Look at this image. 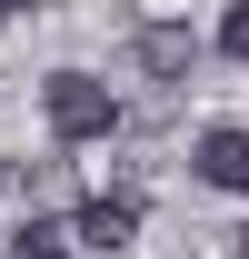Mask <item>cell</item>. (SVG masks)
I'll return each instance as SVG.
<instances>
[{
    "label": "cell",
    "mask_w": 249,
    "mask_h": 259,
    "mask_svg": "<svg viewBox=\"0 0 249 259\" xmlns=\"http://www.w3.org/2000/svg\"><path fill=\"white\" fill-rule=\"evenodd\" d=\"M40 120H50L60 150H90V140L120 130V100H110V80H90V70H50V80H40Z\"/></svg>",
    "instance_id": "1"
},
{
    "label": "cell",
    "mask_w": 249,
    "mask_h": 259,
    "mask_svg": "<svg viewBox=\"0 0 249 259\" xmlns=\"http://www.w3.org/2000/svg\"><path fill=\"white\" fill-rule=\"evenodd\" d=\"M140 220H150V199H140V190H90V199H80V220H70V249L120 259L130 239H140Z\"/></svg>",
    "instance_id": "2"
},
{
    "label": "cell",
    "mask_w": 249,
    "mask_h": 259,
    "mask_svg": "<svg viewBox=\"0 0 249 259\" xmlns=\"http://www.w3.org/2000/svg\"><path fill=\"white\" fill-rule=\"evenodd\" d=\"M189 169H199V180H210V190H249V130H199V140H189Z\"/></svg>",
    "instance_id": "3"
},
{
    "label": "cell",
    "mask_w": 249,
    "mask_h": 259,
    "mask_svg": "<svg viewBox=\"0 0 249 259\" xmlns=\"http://www.w3.org/2000/svg\"><path fill=\"white\" fill-rule=\"evenodd\" d=\"M130 50H140V70H150V80H189V70H199V30H180V20H150Z\"/></svg>",
    "instance_id": "4"
},
{
    "label": "cell",
    "mask_w": 249,
    "mask_h": 259,
    "mask_svg": "<svg viewBox=\"0 0 249 259\" xmlns=\"http://www.w3.org/2000/svg\"><path fill=\"white\" fill-rule=\"evenodd\" d=\"M10 259H70V220H40V209H20V229H10Z\"/></svg>",
    "instance_id": "5"
},
{
    "label": "cell",
    "mask_w": 249,
    "mask_h": 259,
    "mask_svg": "<svg viewBox=\"0 0 249 259\" xmlns=\"http://www.w3.org/2000/svg\"><path fill=\"white\" fill-rule=\"evenodd\" d=\"M219 50H229V60H249V0H229V20H219Z\"/></svg>",
    "instance_id": "6"
},
{
    "label": "cell",
    "mask_w": 249,
    "mask_h": 259,
    "mask_svg": "<svg viewBox=\"0 0 249 259\" xmlns=\"http://www.w3.org/2000/svg\"><path fill=\"white\" fill-rule=\"evenodd\" d=\"M0 10H10V20H20V10H40V0H0Z\"/></svg>",
    "instance_id": "7"
},
{
    "label": "cell",
    "mask_w": 249,
    "mask_h": 259,
    "mask_svg": "<svg viewBox=\"0 0 249 259\" xmlns=\"http://www.w3.org/2000/svg\"><path fill=\"white\" fill-rule=\"evenodd\" d=\"M229 249H239V259H249V229H239V239H229Z\"/></svg>",
    "instance_id": "8"
}]
</instances>
